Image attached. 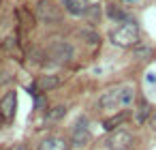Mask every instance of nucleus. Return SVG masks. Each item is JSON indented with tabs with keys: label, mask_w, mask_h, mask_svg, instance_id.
<instances>
[{
	"label": "nucleus",
	"mask_w": 156,
	"mask_h": 150,
	"mask_svg": "<svg viewBox=\"0 0 156 150\" xmlns=\"http://www.w3.org/2000/svg\"><path fill=\"white\" fill-rule=\"evenodd\" d=\"M37 150H69V144L60 135H47V137H43L39 141Z\"/></svg>",
	"instance_id": "nucleus-9"
},
{
	"label": "nucleus",
	"mask_w": 156,
	"mask_h": 150,
	"mask_svg": "<svg viewBox=\"0 0 156 150\" xmlns=\"http://www.w3.org/2000/svg\"><path fill=\"white\" fill-rule=\"evenodd\" d=\"M135 101V88L130 84H122V86H113L109 90H105L98 97V107L101 109H120V107H128Z\"/></svg>",
	"instance_id": "nucleus-1"
},
{
	"label": "nucleus",
	"mask_w": 156,
	"mask_h": 150,
	"mask_svg": "<svg viewBox=\"0 0 156 150\" xmlns=\"http://www.w3.org/2000/svg\"><path fill=\"white\" fill-rule=\"evenodd\" d=\"M60 7L73 15V17H81L90 11V0H60Z\"/></svg>",
	"instance_id": "nucleus-8"
},
{
	"label": "nucleus",
	"mask_w": 156,
	"mask_h": 150,
	"mask_svg": "<svg viewBox=\"0 0 156 150\" xmlns=\"http://www.w3.org/2000/svg\"><path fill=\"white\" fill-rule=\"evenodd\" d=\"M71 141L75 148H83L88 141H90V120L86 116H79L75 126H73V135H71Z\"/></svg>",
	"instance_id": "nucleus-6"
},
{
	"label": "nucleus",
	"mask_w": 156,
	"mask_h": 150,
	"mask_svg": "<svg viewBox=\"0 0 156 150\" xmlns=\"http://www.w3.org/2000/svg\"><path fill=\"white\" fill-rule=\"evenodd\" d=\"M107 15H109L111 20H120V22H124V13H122L115 5H109V7H107Z\"/></svg>",
	"instance_id": "nucleus-14"
},
{
	"label": "nucleus",
	"mask_w": 156,
	"mask_h": 150,
	"mask_svg": "<svg viewBox=\"0 0 156 150\" xmlns=\"http://www.w3.org/2000/svg\"><path fill=\"white\" fill-rule=\"evenodd\" d=\"M133 141H135V137H133V133L128 129H115L105 139V146L109 150H128L133 146Z\"/></svg>",
	"instance_id": "nucleus-5"
},
{
	"label": "nucleus",
	"mask_w": 156,
	"mask_h": 150,
	"mask_svg": "<svg viewBox=\"0 0 156 150\" xmlns=\"http://www.w3.org/2000/svg\"><path fill=\"white\" fill-rule=\"evenodd\" d=\"M150 114H152V107H150V103L143 101V103L137 107V112H135V122H137V124L147 122V120H150Z\"/></svg>",
	"instance_id": "nucleus-12"
},
{
	"label": "nucleus",
	"mask_w": 156,
	"mask_h": 150,
	"mask_svg": "<svg viewBox=\"0 0 156 150\" xmlns=\"http://www.w3.org/2000/svg\"><path fill=\"white\" fill-rule=\"evenodd\" d=\"M150 126L156 129V112H154V109H152V114H150Z\"/></svg>",
	"instance_id": "nucleus-15"
},
{
	"label": "nucleus",
	"mask_w": 156,
	"mask_h": 150,
	"mask_svg": "<svg viewBox=\"0 0 156 150\" xmlns=\"http://www.w3.org/2000/svg\"><path fill=\"white\" fill-rule=\"evenodd\" d=\"M64 116H66V107H64V105H58V107H54V109L47 114V120H49V122H56V120H62Z\"/></svg>",
	"instance_id": "nucleus-13"
},
{
	"label": "nucleus",
	"mask_w": 156,
	"mask_h": 150,
	"mask_svg": "<svg viewBox=\"0 0 156 150\" xmlns=\"http://www.w3.org/2000/svg\"><path fill=\"white\" fill-rule=\"evenodd\" d=\"M45 58L49 64H56V67H64L69 62H73L75 58V49L71 43L66 41H54L47 49H45Z\"/></svg>",
	"instance_id": "nucleus-4"
},
{
	"label": "nucleus",
	"mask_w": 156,
	"mask_h": 150,
	"mask_svg": "<svg viewBox=\"0 0 156 150\" xmlns=\"http://www.w3.org/2000/svg\"><path fill=\"white\" fill-rule=\"evenodd\" d=\"M15 109H17V94H15V90H9L0 99V116L5 120H13Z\"/></svg>",
	"instance_id": "nucleus-7"
},
{
	"label": "nucleus",
	"mask_w": 156,
	"mask_h": 150,
	"mask_svg": "<svg viewBox=\"0 0 156 150\" xmlns=\"http://www.w3.org/2000/svg\"><path fill=\"white\" fill-rule=\"evenodd\" d=\"M60 84H62L60 75H41V77L37 79V88H39V92H49V90L58 88Z\"/></svg>",
	"instance_id": "nucleus-10"
},
{
	"label": "nucleus",
	"mask_w": 156,
	"mask_h": 150,
	"mask_svg": "<svg viewBox=\"0 0 156 150\" xmlns=\"http://www.w3.org/2000/svg\"><path fill=\"white\" fill-rule=\"evenodd\" d=\"M126 118H128V114H126V112H120V114H115V116L107 118V120L103 122V129H105V131H115L120 124H124V122H126Z\"/></svg>",
	"instance_id": "nucleus-11"
},
{
	"label": "nucleus",
	"mask_w": 156,
	"mask_h": 150,
	"mask_svg": "<svg viewBox=\"0 0 156 150\" xmlns=\"http://www.w3.org/2000/svg\"><path fill=\"white\" fill-rule=\"evenodd\" d=\"M139 26L135 22H122L118 28H113L109 32V41L115 45V47H122V49H130L135 45H139Z\"/></svg>",
	"instance_id": "nucleus-2"
},
{
	"label": "nucleus",
	"mask_w": 156,
	"mask_h": 150,
	"mask_svg": "<svg viewBox=\"0 0 156 150\" xmlns=\"http://www.w3.org/2000/svg\"><path fill=\"white\" fill-rule=\"evenodd\" d=\"M32 15L41 24H60L62 22V7H58L54 0H34Z\"/></svg>",
	"instance_id": "nucleus-3"
}]
</instances>
